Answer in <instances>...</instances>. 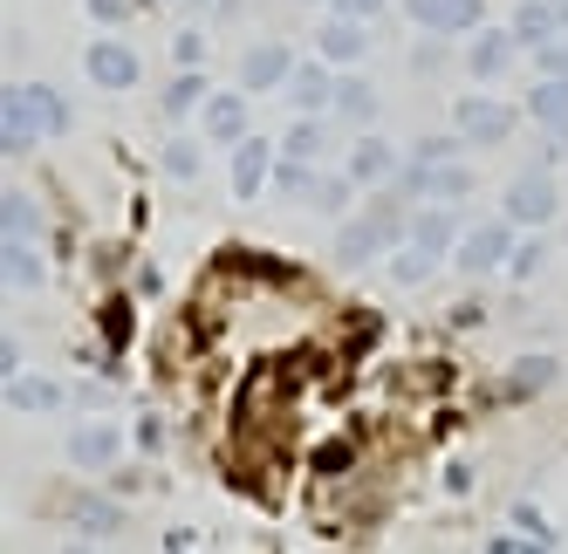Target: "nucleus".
Listing matches in <instances>:
<instances>
[{"label": "nucleus", "mask_w": 568, "mask_h": 554, "mask_svg": "<svg viewBox=\"0 0 568 554\" xmlns=\"http://www.w3.org/2000/svg\"><path fill=\"white\" fill-rule=\"evenodd\" d=\"M397 240H412V199L390 185H377V199L363 206V213H349V219H336V240H329V254H336V267H371V260H384Z\"/></svg>", "instance_id": "f257e3e1"}, {"label": "nucleus", "mask_w": 568, "mask_h": 554, "mask_svg": "<svg viewBox=\"0 0 568 554\" xmlns=\"http://www.w3.org/2000/svg\"><path fill=\"white\" fill-rule=\"evenodd\" d=\"M390 185H397L412 206H425V199H453V206H466V199H473V172L459 165V157H404Z\"/></svg>", "instance_id": "f03ea898"}, {"label": "nucleus", "mask_w": 568, "mask_h": 554, "mask_svg": "<svg viewBox=\"0 0 568 554\" xmlns=\"http://www.w3.org/2000/svg\"><path fill=\"white\" fill-rule=\"evenodd\" d=\"M514 247H520V226H514L507 213H500V219H479V226H466V240H459L453 267L473 274V281H486V274H500V267L514 260Z\"/></svg>", "instance_id": "7ed1b4c3"}, {"label": "nucleus", "mask_w": 568, "mask_h": 554, "mask_svg": "<svg viewBox=\"0 0 568 554\" xmlns=\"http://www.w3.org/2000/svg\"><path fill=\"white\" fill-rule=\"evenodd\" d=\"M500 213H507L520 233H548V226H555V213H561V192H555L548 165H541V172H520V178L500 192Z\"/></svg>", "instance_id": "20e7f679"}, {"label": "nucleus", "mask_w": 568, "mask_h": 554, "mask_svg": "<svg viewBox=\"0 0 568 554\" xmlns=\"http://www.w3.org/2000/svg\"><path fill=\"white\" fill-rule=\"evenodd\" d=\"M514 124H520V110L500 103V96H486V90H473V96L453 103V131H459L466 144H507Z\"/></svg>", "instance_id": "39448f33"}, {"label": "nucleus", "mask_w": 568, "mask_h": 554, "mask_svg": "<svg viewBox=\"0 0 568 554\" xmlns=\"http://www.w3.org/2000/svg\"><path fill=\"white\" fill-rule=\"evenodd\" d=\"M83 75H90L97 90H138V83H144V62H138V49H131V42L103 34V42H90V49H83Z\"/></svg>", "instance_id": "423d86ee"}, {"label": "nucleus", "mask_w": 568, "mask_h": 554, "mask_svg": "<svg viewBox=\"0 0 568 554\" xmlns=\"http://www.w3.org/2000/svg\"><path fill=\"white\" fill-rule=\"evenodd\" d=\"M412 240L432 247L438 260H453L459 240H466V213H459L453 199H425V206H412Z\"/></svg>", "instance_id": "0eeeda50"}, {"label": "nucleus", "mask_w": 568, "mask_h": 554, "mask_svg": "<svg viewBox=\"0 0 568 554\" xmlns=\"http://www.w3.org/2000/svg\"><path fill=\"white\" fill-rule=\"evenodd\" d=\"M124 431H116L110 418H83V424H75L69 431V465H83V472H110L116 459H124Z\"/></svg>", "instance_id": "6e6552de"}, {"label": "nucleus", "mask_w": 568, "mask_h": 554, "mask_svg": "<svg viewBox=\"0 0 568 554\" xmlns=\"http://www.w3.org/2000/svg\"><path fill=\"white\" fill-rule=\"evenodd\" d=\"M315 55L329 69H363V55H371V21H349V14H329L315 28Z\"/></svg>", "instance_id": "1a4fd4ad"}, {"label": "nucleus", "mask_w": 568, "mask_h": 554, "mask_svg": "<svg viewBox=\"0 0 568 554\" xmlns=\"http://www.w3.org/2000/svg\"><path fill=\"white\" fill-rule=\"evenodd\" d=\"M514 55H527L514 28H486V21L473 28V49H466V69H473V83H500V75L514 69Z\"/></svg>", "instance_id": "9d476101"}, {"label": "nucleus", "mask_w": 568, "mask_h": 554, "mask_svg": "<svg viewBox=\"0 0 568 554\" xmlns=\"http://www.w3.org/2000/svg\"><path fill=\"white\" fill-rule=\"evenodd\" d=\"M274 157H281V144L274 137H240L233 144V199H261V192L274 185Z\"/></svg>", "instance_id": "9b49d317"}, {"label": "nucleus", "mask_w": 568, "mask_h": 554, "mask_svg": "<svg viewBox=\"0 0 568 554\" xmlns=\"http://www.w3.org/2000/svg\"><path fill=\"white\" fill-rule=\"evenodd\" d=\"M404 14H412L425 34H473L479 21H486V0H404Z\"/></svg>", "instance_id": "f8f14e48"}, {"label": "nucleus", "mask_w": 568, "mask_h": 554, "mask_svg": "<svg viewBox=\"0 0 568 554\" xmlns=\"http://www.w3.org/2000/svg\"><path fill=\"white\" fill-rule=\"evenodd\" d=\"M302 62H295V49H281V42H261V49H247L240 55V90L247 96H267V90H288V75H295Z\"/></svg>", "instance_id": "ddd939ff"}, {"label": "nucleus", "mask_w": 568, "mask_h": 554, "mask_svg": "<svg viewBox=\"0 0 568 554\" xmlns=\"http://www.w3.org/2000/svg\"><path fill=\"white\" fill-rule=\"evenodd\" d=\"M397 165H404V157H397V144H390V137H377V131H363V137L349 144V157H343V172H349L363 192L390 185V178H397Z\"/></svg>", "instance_id": "4468645a"}, {"label": "nucleus", "mask_w": 568, "mask_h": 554, "mask_svg": "<svg viewBox=\"0 0 568 554\" xmlns=\"http://www.w3.org/2000/svg\"><path fill=\"white\" fill-rule=\"evenodd\" d=\"M199 131H206V144H220V151H233L240 137H254L247 131V90H213L206 110H199Z\"/></svg>", "instance_id": "2eb2a0df"}, {"label": "nucleus", "mask_w": 568, "mask_h": 554, "mask_svg": "<svg viewBox=\"0 0 568 554\" xmlns=\"http://www.w3.org/2000/svg\"><path fill=\"white\" fill-rule=\"evenodd\" d=\"M507 28L520 34V49L535 55V49H548V42H561V34H568V0H520Z\"/></svg>", "instance_id": "dca6fc26"}, {"label": "nucleus", "mask_w": 568, "mask_h": 554, "mask_svg": "<svg viewBox=\"0 0 568 554\" xmlns=\"http://www.w3.org/2000/svg\"><path fill=\"white\" fill-rule=\"evenodd\" d=\"M0 398H8V411H21V418H55L69 404V390L55 377H42V370H21V377L0 383Z\"/></svg>", "instance_id": "f3484780"}, {"label": "nucleus", "mask_w": 568, "mask_h": 554, "mask_svg": "<svg viewBox=\"0 0 568 554\" xmlns=\"http://www.w3.org/2000/svg\"><path fill=\"white\" fill-rule=\"evenodd\" d=\"M34 144H42V124H34V110H28V83H8L0 90V151L28 157Z\"/></svg>", "instance_id": "a211bd4d"}, {"label": "nucleus", "mask_w": 568, "mask_h": 554, "mask_svg": "<svg viewBox=\"0 0 568 554\" xmlns=\"http://www.w3.org/2000/svg\"><path fill=\"white\" fill-rule=\"evenodd\" d=\"M0 281H8L14 295H34L49 281V260L34 240H21V233H0Z\"/></svg>", "instance_id": "6ab92c4d"}, {"label": "nucleus", "mask_w": 568, "mask_h": 554, "mask_svg": "<svg viewBox=\"0 0 568 554\" xmlns=\"http://www.w3.org/2000/svg\"><path fill=\"white\" fill-rule=\"evenodd\" d=\"M288 103H295V116H329V103H336V69L329 62H302L295 75H288Z\"/></svg>", "instance_id": "aec40b11"}, {"label": "nucleus", "mask_w": 568, "mask_h": 554, "mask_svg": "<svg viewBox=\"0 0 568 554\" xmlns=\"http://www.w3.org/2000/svg\"><path fill=\"white\" fill-rule=\"evenodd\" d=\"M336 124L349 131H371L377 124V90H371V75H356V69H336V103H329Z\"/></svg>", "instance_id": "412c9836"}, {"label": "nucleus", "mask_w": 568, "mask_h": 554, "mask_svg": "<svg viewBox=\"0 0 568 554\" xmlns=\"http://www.w3.org/2000/svg\"><path fill=\"white\" fill-rule=\"evenodd\" d=\"M329 124L336 116H295L281 131V157H302V165H329Z\"/></svg>", "instance_id": "4be33fe9"}, {"label": "nucleus", "mask_w": 568, "mask_h": 554, "mask_svg": "<svg viewBox=\"0 0 568 554\" xmlns=\"http://www.w3.org/2000/svg\"><path fill=\"white\" fill-rule=\"evenodd\" d=\"M432 267H438V254H432V247H418V240H397V247L384 254L390 288H425V281H432Z\"/></svg>", "instance_id": "5701e85b"}, {"label": "nucleus", "mask_w": 568, "mask_h": 554, "mask_svg": "<svg viewBox=\"0 0 568 554\" xmlns=\"http://www.w3.org/2000/svg\"><path fill=\"white\" fill-rule=\"evenodd\" d=\"M555 377H561V356H541V349H527V356H514V370H507V390H514V398H541V390H555Z\"/></svg>", "instance_id": "b1692460"}, {"label": "nucleus", "mask_w": 568, "mask_h": 554, "mask_svg": "<svg viewBox=\"0 0 568 554\" xmlns=\"http://www.w3.org/2000/svg\"><path fill=\"white\" fill-rule=\"evenodd\" d=\"M75 534H83V541L124 534V506H116L110 493H83V500H75Z\"/></svg>", "instance_id": "393cba45"}, {"label": "nucleus", "mask_w": 568, "mask_h": 554, "mask_svg": "<svg viewBox=\"0 0 568 554\" xmlns=\"http://www.w3.org/2000/svg\"><path fill=\"white\" fill-rule=\"evenodd\" d=\"M527 116H535L541 131H568V75H541V83L527 90Z\"/></svg>", "instance_id": "a878e982"}, {"label": "nucleus", "mask_w": 568, "mask_h": 554, "mask_svg": "<svg viewBox=\"0 0 568 554\" xmlns=\"http://www.w3.org/2000/svg\"><path fill=\"white\" fill-rule=\"evenodd\" d=\"M356 178L349 172H315V192H308V213H322V219H349V199H356Z\"/></svg>", "instance_id": "bb28decb"}, {"label": "nucleus", "mask_w": 568, "mask_h": 554, "mask_svg": "<svg viewBox=\"0 0 568 554\" xmlns=\"http://www.w3.org/2000/svg\"><path fill=\"white\" fill-rule=\"evenodd\" d=\"M28 110H34V124H42V137H62L75 124V110H69V96L55 83H28Z\"/></svg>", "instance_id": "cd10ccee"}, {"label": "nucleus", "mask_w": 568, "mask_h": 554, "mask_svg": "<svg viewBox=\"0 0 568 554\" xmlns=\"http://www.w3.org/2000/svg\"><path fill=\"white\" fill-rule=\"evenodd\" d=\"M213 83H206V69H179L172 83H165V116H192V110H206Z\"/></svg>", "instance_id": "c85d7f7f"}, {"label": "nucleus", "mask_w": 568, "mask_h": 554, "mask_svg": "<svg viewBox=\"0 0 568 554\" xmlns=\"http://www.w3.org/2000/svg\"><path fill=\"white\" fill-rule=\"evenodd\" d=\"M0 233H21V240H34V233H42V206H34L21 185L0 192Z\"/></svg>", "instance_id": "c756f323"}, {"label": "nucleus", "mask_w": 568, "mask_h": 554, "mask_svg": "<svg viewBox=\"0 0 568 554\" xmlns=\"http://www.w3.org/2000/svg\"><path fill=\"white\" fill-rule=\"evenodd\" d=\"M541 267H548V240H541V233H527V240L514 247V260H507V274H514V281H535Z\"/></svg>", "instance_id": "7c9ffc66"}, {"label": "nucleus", "mask_w": 568, "mask_h": 554, "mask_svg": "<svg viewBox=\"0 0 568 554\" xmlns=\"http://www.w3.org/2000/svg\"><path fill=\"white\" fill-rule=\"evenodd\" d=\"M199 157H206V151H199V137H172V144H165V172H172L179 185H192V178H199Z\"/></svg>", "instance_id": "2f4dec72"}, {"label": "nucleus", "mask_w": 568, "mask_h": 554, "mask_svg": "<svg viewBox=\"0 0 568 554\" xmlns=\"http://www.w3.org/2000/svg\"><path fill=\"white\" fill-rule=\"evenodd\" d=\"M349 439H329V445H315V472H322V480H336V472H349Z\"/></svg>", "instance_id": "473e14b6"}, {"label": "nucleus", "mask_w": 568, "mask_h": 554, "mask_svg": "<svg viewBox=\"0 0 568 554\" xmlns=\"http://www.w3.org/2000/svg\"><path fill=\"white\" fill-rule=\"evenodd\" d=\"M83 8H90L97 28H124V21L138 14V0H83Z\"/></svg>", "instance_id": "72a5a7b5"}, {"label": "nucleus", "mask_w": 568, "mask_h": 554, "mask_svg": "<svg viewBox=\"0 0 568 554\" xmlns=\"http://www.w3.org/2000/svg\"><path fill=\"white\" fill-rule=\"evenodd\" d=\"M172 55H179V69H206V34H199V28H185L179 42H172Z\"/></svg>", "instance_id": "f704fd0d"}, {"label": "nucleus", "mask_w": 568, "mask_h": 554, "mask_svg": "<svg viewBox=\"0 0 568 554\" xmlns=\"http://www.w3.org/2000/svg\"><path fill=\"white\" fill-rule=\"evenodd\" d=\"M527 62H535V75H568V34H561V42H548V49H535Z\"/></svg>", "instance_id": "c9c22d12"}, {"label": "nucleus", "mask_w": 568, "mask_h": 554, "mask_svg": "<svg viewBox=\"0 0 568 554\" xmlns=\"http://www.w3.org/2000/svg\"><path fill=\"white\" fill-rule=\"evenodd\" d=\"M514 527H527V534H535V541H548V547H555V521H541V513L527 506V500L514 506Z\"/></svg>", "instance_id": "e433bc0d"}, {"label": "nucleus", "mask_w": 568, "mask_h": 554, "mask_svg": "<svg viewBox=\"0 0 568 554\" xmlns=\"http://www.w3.org/2000/svg\"><path fill=\"white\" fill-rule=\"evenodd\" d=\"M390 0H329V14H349V21H377Z\"/></svg>", "instance_id": "4c0bfd02"}, {"label": "nucleus", "mask_w": 568, "mask_h": 554, "mask_svg": "<svg viewBox=\"0 0 568 554\" xmlns=\"http://www.w3.org/2000/svg\"><path fill=\"white\" fill-rule=\"evenodd\" d=\"M131 445H138V452H158V445H165V424L144 411V418H138V431H131Z\"/></svg>", "instance_id": "58836bf2"}, {"label": "nucleus", "mask_w": 568, "mask_h": 554, "mask_svg": "<svg viewBox=\"0 0 568 554\" xmlns=\"http://www.w3.org/2000/svg\"><path fill=\"white\" fill-rule=\"evenodd\" d=\"M445 493H453V500H466V493H473V465H466V459L445 465Z\"/></svg>", "instance_id": "ea45409f"}, {"label": "nucleus", "mask_w": 568, "mask_h": 554, "mask_svg": "<svg viewBox=\"0 0 568 554\" xmlns=\"http://www.w3.org/2000/svg\"><path fill=\"white\" fill-rule=\"evenodd\" d=\"M8 377H21V342L0 336V383H8Z\"/></svg>", "instance_id": "a19ab883"}, {"label": "nucleus", "mask_w": 568, "mask_h": 554, "mask_svg": "<svg viewBox=\"0 0 568 554\" xmlns=\"http://www.w3.org/2000/svg\"><path fill=\"white\" fill-rule=\"evenodd\" d=\"M438 42H445V34H425V42H418V55H412V69H418V75H432V69H438Z\"/></svg>", "instance_id": "79ce46f5"}, {"label": "nucleus", "mask_w": 568, "mask_h": 554, "mask_svg": "<svg viewBox=\"0 0 568 554\" xmlns=\"http://www.w3.org/2000/svg\"><path fill=\"white\" fill-rule=\"evenodd\" d=\"M453 322H459V329H479V322H486V308H479V301H459V308H453Z\"/></svg>", "instance_id": "37998d69"}, {"label": "nucleus", "mask_w": 568, "mask_h": 554, "mask_svg": "<svg viewBox=\"0 0 568 554\" xmlns=\"http://www.w3.org/2000/svg\"><path fill=\"white\" fill-rule=\"evenodd\" d=\"M165 547H172V554H185V547H199V534H192V527H172V534H165Z\"/></svg>", "instance_id": "c03bdc74"}, {"label": "nucleus", "mask_w": 568, "mask_h": 554, "mask_svg": "<svg viewBox=\"0 0 568 554\" xmlns=\"http://www.w3.org/2000/svg\"><path fill=\"white\" fill-rule=\"evenodd\" d=\"M138 8H172V0H138Z\"/></svg>", "instance_id": "a18cd8bd"}, {"label": "nucleus", "mask_w": 568, "mask_h": 554, "mask_svg": "<svg viewBox=\"0 0 568 554\" xmlns=\"http://www.w3.org/2000/svg\"><path fill=\"white\" fill-rule=\"evenodd\" d=\"M192 8H220V0H192Z\"/></svg>", "instance_id": "49530a36"}, {"label": "nucleus", "mask_w": 568, "mask_h": 554, "mask_svg": "<svg viewBox=\"0 0 568 554\" xmlns=\"http://www.w3.org/2000/svg\"><path fill=\"white\" fill-rule=\"evenodd\" d=\"M302 8H315V0H302Z\"/></svg>", "instance_id": "de8ad7c7"}]
</instances>
